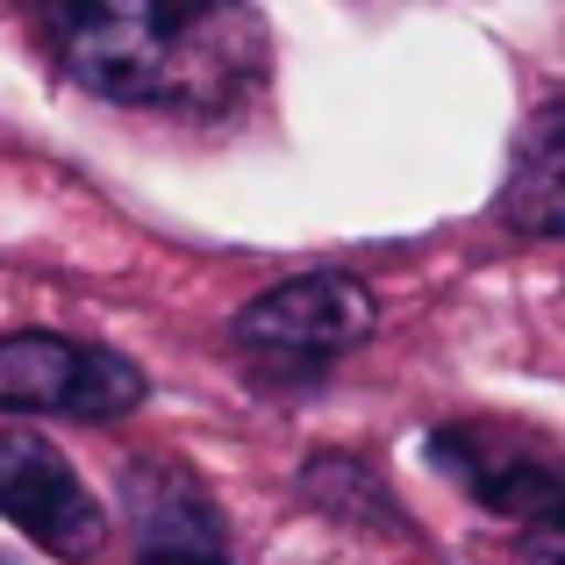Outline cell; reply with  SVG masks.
Masks as SVG:
<instances>
[{
	"mask_svg": "<svg viewBox=\"0 0 565 565\" xmlns=\"http://www.w3.org/2000/svg\"><path fill=\"white\" fill-rule=\"evenodd\" d=\"M0 515L22 530L29 544H43L51 558H100L108 552V515L86 494V480L57 458V444H43L36 429H8L0 437Z\"/></svg>",
	"mask_w": 565,
	"mask_h": 565,
	"instance_id": "cell-4",
	"label": "cell"
},
{
	"mask_svg": "<svg viewBox=\"0 0 565 565\" xmlns=\"http://www.w3.org/2000/svg\"><path fill=\"white\" fill-rule=\"evenodd\" d=\"M429 458H437L487 515H509V523H523V530L565 523V466H552L537 444L509 437V429L451 423V429L429 437Z\"/></svg>",
	"mask_w": 565,
	"mask_h": 565,
	"instance_id": "cell-5",
	"label": "cell"
},
{
	"mask_svg": "<svg viewBox=\"0 0 565 565\" xmlns=\"http://www.w3.org/2000/svg\"><path fill=\"white\" fill-rule=\"evenodd\" d=\"M501 215L523 236H565V100L537 115L515 143V172L501 186Z\"/></svg>",
	"mask_w": 565,
	"mask_h": 565,
	"instance_id": "cell-7",
	"label": "cell"
},
{
	"mask_svg": "<svg viewBox=\"0 0 565 565\" xmlns=\"http://www.w3.org/2000/svg\"><path fill=\"white\" fill-rule=\"evenodd\" d=\"M143 401V373L122 351L79 344L51 330L0 337V408L14 415H72V423H108Z\"/></svg>",
	"mask_w": 565,
	"mask_h": 565,
	"instance_id": "cell-3",
	"label": "cell"
},
{
	"mask_svg": "<svg viewBox=\"0 0 565 565\" xmlns=\"http://www.w3.org/2000/svg\"><path fill=\"white\" fill-rule=\"evenodd\" d=\"M308 494L330 501V509H344V515H359V523L401 530V523H394V494H386V487L359 466V458H322V466L308 472Z\"/></svg>",
	"mask_w": 565,
	"mask_h": 565,
	"instance_id": "cell-8",
	"label": "cell"
},
{
	"mask_svg": "<svg viewBox=\"0 0 565 565\" xmlns=\"http://www.w3.org/2000/svg\"><path fill=\"white\" fill-rule=\"evenodd\" d=\"M122 509H129L137 565H230V530H222L215 501L172 458H151V466L129 472Z\"/></svg>",
	"mask_w": 565,
	"mask_h": 565,
	"instance_id": "cell-6",
	"label": "cell"
},
{
	"mask_svg": "<svg viewBox=\"0 0 565 565\" xmlns=\"http://www.w3.org/2000/svg\"><path fill=\"white\" fill-rule=\"evenodd\" d=\"M0 565H14V558H8V552H0Z\"/></svg>",
	"mask_w": 565,
	"mask_h": 565,
	"instance_id": "cell-10",
	"label": "cell"
},
{
	"mask_svg": "<svg viewBox=\"0 0 565 565\" xmlns=\"http://www.w3.org/2000/svg\"><path fill=\"white\" fill-rule=\"evenodd\" d=\"M380 308L365 294V279L351 273H301V279H279L265 287L258 301L236 316V351H244L258 373L279 380H308L322 365H337L344 351H359L373 337Z\"/></svg>",
	"mask_w": 565,
	"mask_h": 565,
	"instance_id": "cell-2",
	"label": "cell"
},
{
	"mask_svg": "<svg viewBox=\"0 0 565 565\" xmlns=\"http://www.w3.org/2000/svg\"><path fill=\"white\" fill-rule=\"evenodd\" d=\"M57 65L122 108H230L265 72V22L244 8H72Z\"/></svg>",
	"mask_w": 565,
	"mask_h": 565,
	"instance_id": "cell-1",
	"label": "cell"
},
{
	"mask_svg": "<svg viewBox=\"0 0 565 565\" xmlns=\"http://www.w3.org/2000/svg\"><path fill=\"white\" fill-rule=\"evenodd\" d=\"M515 565H565V523H537L515 537Z\"/></svg>",
	"mask_w": 565,
	"mask_h": 565,
	"instance_id": "cell-9",
	"label": "cell"
}]
</instances>
